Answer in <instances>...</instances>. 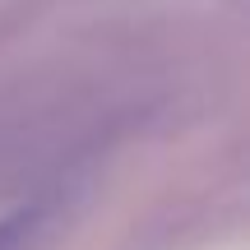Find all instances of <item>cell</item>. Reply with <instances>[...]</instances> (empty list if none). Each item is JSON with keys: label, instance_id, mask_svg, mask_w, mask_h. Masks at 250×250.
I'll use <instances>...</instances> for the list:
<instances>
[{"label": "cell", "instance_id": "6da1fadb", "mask_svg": "<svg viewBox=\"0 0 250 250\" xmlns=\"http://www.w3.org/2000/svg\"><path fill=\"white\" fill-rule=\"evenodd\" d=\"M37 227H42V204H23L14 213H5L0 218V250H23Z\"/></svg>", "mask_w": 250, "mask_h": 250}]
</instances>
